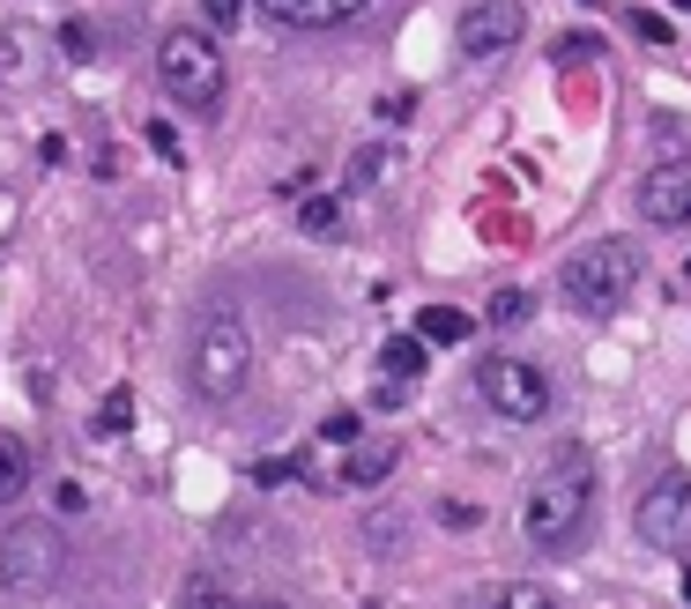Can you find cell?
I'll return each instance as SVG.
<instances>
[{
	"label": "cell",
	"mask_w": 691,
	"mask_h": 609,
	"mask_svg": "<svg viewBox=\"0 0 691 609\" xmlns=\"http://www.w3.org/2000/svg\"><path fill=\"white\" fill-rule=\"evenodd\" d=\"M491 602H506V609H550V595H543V587H498Z\"/></svg>",
	"instance_id": "7402d4cb"
},
{
	"label": "cell",
	"mask_w": 691,
	"mask_h": 609,
	"mask_svg": "<svg viewBox=\"0 0 691 609\" xmlns=\"http://www.w3.org/2000/svg\"><path fill=\"white\" fill-rule=\"evenodd\" d=\"M469 327H476V319L461 313V305H424V313H417V335L431 342V349H454V342H469Z\"/></svg>",
	"instance_id": "4fadbf2b"
},
{
	"label": "cell",
	"mask_w": 691,
	"mask_h": 609,
	"mask_svg": "<svg viewBox=\"0 0 691 609\" xmlns=\"http://www.w3.org/2000/svg\"><path fill=\"white\" fill-rule=\"evenodd\" d=\"M297 231H305V238H321V245L349 238V216H343V201H335V194H305V201H297Z\"/></svg>",
	"instance_id": "30bf717a"
},
{
	"label": "cell",
	"mask_w": 691,
	"mask_h": 609,
	"mask_svg": "<svg viewBox=\"0 0 691 609\" xmlns=\"http://www.w3.org/2000/svg\"><path fill=\"white\" fill-rule=\"evenodd\" d=\"M640 536L654 550H691V476L684 468H662L640 490Z\"/></svg>",
	"instance_id": "52a82bcc"
},
{
	"label": "cell",
	"mask_w": 691,
	"mask_h": 609,
	"mask_svg": "<svg viewBox=\"0 0 691 609\" xmlns=\"http://www.w3.org/2000/svg\"><path fill=\"white\" fill-rule=\"evenodd\" d=\"M349 490H372V484H387V476H395V446L387 439H357L349 446Z\"/></svg>",
	"instance_id": "8fae6325"
},
{
	"label": "cell",
	"mask_w": 691,
	"mask_h": 609,
	"mask_svg": "<svg viewBox=\"0 0 691 609\" xmlns=\"http://www.w3.org/2000/svg\"><path fill=\"white\" fill-rule=\"evenodd\" d=\"M640 216L654 223H691V156H669L640 179Z\"/></svg>",
	"instance_id": "9c48e42d"
},
{
	"label": "cell",
	"mask_w": 691,
	"mask_h": 609,
	"mask_svg": "<svg viewBox=\"0 0 691 609\" xmlns=\"http://www.w3.org/2000/svg\"><path fill=\"white\" fill-rule=\"evenodd\" d=\"M520 30H528V8H520V0H476L469 16H461V52H469V60H491V52L520 45Z\"/></svg>",
	"instance_id": "ba28073f"
},
{
	"label": "cell",
	"mask_w": 691,
	"mask_h": 609,
	"mask_svg": "<svg viewBox=\"0 0 691 609\" xmlns=\"http://www.w3.org/2000/svg\"><path fill=\"white\" fill-rule=\"evenodd\" d=\"M632 283H640V253H632V238H595V245H580V253L566 261V275H558L566 305H572V313H588V319L618 313L624 297H632Z\"/></svg>",
	"instance_id": "3957f363"
},
{
	"label": "cell",
	"mask_w": 691,
	"mask_h": 609,
	"mask_svg": "<svg viewBox=\"0 0 691 609\" xmlns=\"http://www.w3.org/2000/svg\"><path fill=\"white\" fill-rule=\"evenodd\" d=\"M684 602H691V572H684Z\"/></svg>",
	"instance_id": "83f0119b"
},
{
	"label": "cell",
	"mask_w": 691,
	"mask_h": 609,
	"mask_svg": "<svg viewBox=\"0 0 691 609\" xmlns=\"http://www.w3.org/2000/svg\"><path fill=\"white\" fill-rule=\"evenodd\" d=\"M476 394H484L506 424H536V416H550V379L528 365V357H484V365H476Z\"/></svg>",
	"instance_id": "8992f818"
},
{
	"label": "cell",
	"mask_w": 691,
	"mask_h": 609,
	"mask_svg": "<svg viewBox=\"0 0 691 609\" xmlns=\"http://www.w3.org/2000/svg\"><path fill=\"white\" fill-rule=\"evenodd\" d=\"M528 313H536V297H528V291H498L491 297V327H520Z\"/></svg>",
	"instance_id": "e0dca14e"
},
{
	"label": "cell",
	"mask_w": 691,
	"mask_h": 609,
	"mask_svg": "<svg viewBox=\"0 0 691 609\" xmlns=\"http://www.w3.org/2000/svg\"><path fill=\"white\" fill-rule=\"evenodd\" d=\"M372 0H305V30H335L349 23V16H365Z\"/></svg>",
	"instance_id": "9a60e30c"
},
{
	"label": "cell",
	"mask_w": 691,
	"mask_h": 609,
	"mask_svg": "<svg viewBox=\"0 0 691 609\" xmlns=\"http://www.w3.org/2000/svg\"><path fill=\"white\" fill-rule=\"evenodd\" d=\"M595 520V454L588 446H558V461L528 484V506H520V536L536 550H572Z\"/></svg>",
	"instance_id": "6da1fadb"
},
{
	"label": "cell",
	"mask_w": 691,
	"mask_h": 609,
	"mask_svg": "<svg viewBox=\"0 0 691 609\" xmlns=\"http://www.w3.org/2000/svg\"><path fill=\"white\" fill-rule=\"evenodd\" d=\"M291 476H305V461H291V454H275V461H253V484H291Z\"/></svg>",
	"instance_id": "ac0fdd59"
},
{
	"label": "cell",
	"mask_w": 691,
	"mask_h": 609,
	"mask_svg": "<svg viewBox=\"0 0 691 609\" xmlns=\"http://www.w3.org/2000/svg\"><path fill=\"white\" fill-rule=\"evenodd\" d=\"M632 30H640L647 45H669V38H677V30H669V16H632Z\"/></svg>",
	"instance_id": "d4e9b609"
},
{
	"label": "cell",
	"mask_w": 691,
	"mask_h": 609,
	"mask_svg": "<svg viewBox=\"0 0 691 609\" xmlns=\"http://www.w3.org/2000/svg\"><path fill=\"white\" fill-rule=\"evenodd\" d=\"M30 490V446L16 432H0V506H16Z\"/></svg>",
	"instance_id": "5bb4252c"
},
{
	"label": "cell",
	"mask_w": 691,
	"mask_h": 609,
	"mask_svg": "<svg viewBox=\"0 0 691 609\" xmlns=\"http://www.w3.org/2000/svg\"><path fill=\"white\" fill-rule=\"evenodd\" d=\"M261 16H268V23H291V30H305V0H261Z\"/></svg>",
	"instance_id": "603a6c76"
},
{
	"label": "cell",
	"mask_w": 691,
	"mask_h": 609,
	"mask_svg": "<svg viewBox=\"0 0 691 609\" xmlns=\"http://www.w3.org/2000/svg\"><path fill=\"white\" fill-rule=\"evenodd\" d=\"M424 365H431V342L424 335H387L379 342V372H387V379H424Z\"/></svg>",
	"instance_id": "7c38bea8"
},
{
	"label": "cell",
	"mask_w": 691,
	"mask_h": 609,
	"mask_svg": "<svg viewBox=\"0 0 691 609\" xmlns=\"http://www.w3.org/2000/svg\"><path fill=\"white\" fill-rule=\"evenodd\" d=\"M246 372H253V335H246V313H231V305L201 313L194 342H186V387H194L201 402H231V394L246 387Z\"/></svg>",
	"instance_id": "7a4b0ae2"
},
{
	"label": "cell",
	"mask_w": 691,
	"mask_h": 609,
	"mask_svg": "<svg viewBox=\"0 0 691 609\" xmlns=\"http://www.w3.org/2000/svg\"><path fill=\"white\" fill-rule=\"evenodd\" d=\"M321 439H327V446H349V439H365V432H357V416H349V409H335V416L321 424Z\"/></svg>",
	"instance_id": "44dd1931"
},
{
	"label": "cell",
	"mask_w": 691,
	"mask_h": 609,
	"mask_svg": "<svg viewBox=\"0 0 691 609\" xmlns=\"http://www.w3.org/2000/svg\"><path fill=\"white\" fill-rule=\"evenodd\" d=\"M60 565H68V550H60V528H52V520H16V528L0 536V587H8V595L52 587Z\"/></svg>",
	"instance_id": "5b68a950"
},
{
	"label": "cell",
	"mask_w": 691,
	"mask_h": 609,
	"mask_svg": "<svg viewBox=\"0 0 691 609\" xmlns=\"http://www.w3.org/2000/svg\"><path fill=\"white\" fill-rule=\"evenodd\" d=\"M156 82L172 90L186 112H216L223 104V52L209 30H172L156 45Z\"/></svg>",
	"instance_id": "277c9868"
},
{
	"label": "cell",
	"mask_w": 691,
	"mask_h": 609,
	"mask_svg": "<svg viewBox=\"0 0 691 609\" xmlns=\"http://www.w3.org/2000/svg\"><path fill=\"white\" fill-rule=\"evenodd\" d=\"M684 275H691V261H684Z\"/></svg>",
	"instance_id": "f546056e"
},
{
	"label": "cell",
	"mask_w": 691,
	"mask_h": 609,
	"mask_svg": "<svg viewBox=\"0 0 691 609\" xmlns=\"http://www.w3.org/2000/svg\"><path fill=\"white\" fill-rule=\"evenodd\" d=\"M179 602H238V587H223L216 572H194V580H179Z\"/></svg>",
	"instance_id": "2e32d148"
},
{
	"label": "cell",
	"mask_w": 691,
	"mask_h": 609,
	"mask_svg": "<svg viewBox=\"0 0 691 609\" xmlns=\"http://www.w3.org/2000/svg\"><path fill=\"white\" fill-rule=\"evenodd\" d=\"M201 16H209V30H238L246 0H201Z\"/></svg>",
	"instance_id": "ffe728a7"
},
{
	"label": "cell",
	"mask_w": 691,
	"mask_h": 609,
	"mask_svg": "<svg viewBox=\"0 0 691 609\" xmlns=\"http://www.w3.org/2000/svg\"><path fill=\"white\" fill-rule=\"evenodd\" d=\"M677 8H684V16H691V0H677Z\"/></svg>",
	"instance_id": "f1b7e54d"
},
{
	"label": "cell",
	"mask_w": 691,
	"mask_h": 609,
	"mask_svg": "<svg viewBox=\"0 0 691 609\" xmlns=\"http://www.w3.org/2000/svg\"><path fill=\"white\" fill-rule=\"evenodd\" d=\"M439 520H446V528H476V520H484V506H461V498H446Z\"/></svg>",
	"instance_id": "cb8c5ba5"
},
{
	"label": "cell",
	"mask_w": 691,
	"mask_h": 609,
	"mask_svg": "<svg viewBox=\"0 0 691 609\" xmlns=\"http://www.w3.org/2000/svg\"><path fill=\"white\" fill-rule=\"evenodd\" d=\"M126 424H134V394H112L98 409V432H126Z\"/></svg>",
	"instance_id": "d6986e66"
},
{
	"label": "cell",
	"mask_w": 691,
	"mask_h": 609,
	"mask_svg": "<svg viewBox=\"0 0 691 609\" xmlns=\"http://www.w3.org/2000/svg\"><path fill=\"white\" fill-rule=\"evenodd\" d=\"M149 149H156V156H179V134H172V120H149Z\"/></svg>",
	"instance_id": "484cf974"
},
{
	"label": "cell",
	"mask_w": 691,
	"mask_h": 609,
	"mask_svg": "<svg viewBox=\"0 0 691 609\" xmlns=\"http://www.w3.org/2000/svg\"><path fill=\"white\" fill-rule=\"evenodd\" d=\"M60 45H68L74 60H90V52H98V38H90V23H68V38H60Z\"/></svg>",
	"instance_id": "4316f807"
}]
</instances>
